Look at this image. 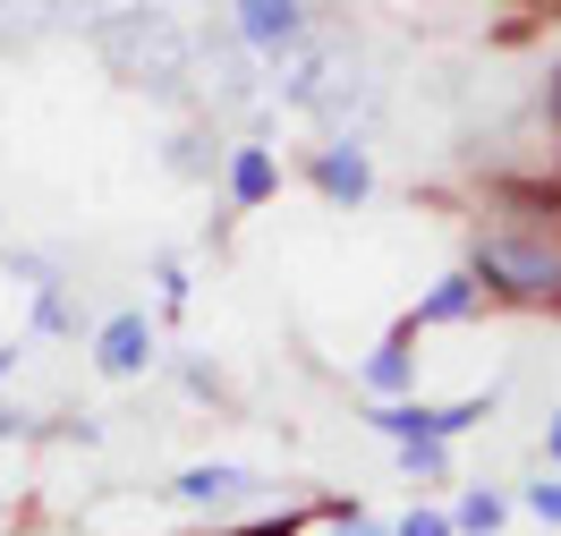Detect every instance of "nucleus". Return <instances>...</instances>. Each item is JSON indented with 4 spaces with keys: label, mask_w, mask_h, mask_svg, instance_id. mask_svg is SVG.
<instances>
[{
    "label": "nucleus",
    "mask_w": 561,
    "mask_h": 536,
    "mask_svg": "<svg viewBox=\"0 0 561 536\" xmlns=\"http://www.w3.org/2000/svg\"><path fill=\"white\" fill-rule=\"evenodd\" d=\"M468 273L493 307L561 316V179H502L468 239Z\"/></svg>",
    "instance_id": "1"
},
{
    "label": "nucleus",
    "mask_w": 561,
    "mask_h": 536,
    "mask_svg": "<svg viewBox=\"0 0 561 536\" xmlns=\"http://www.w3.org/2000/svg\"><path fill=\"white\" fill-rule=\"evenodd\" d=\"M485 418H493V392L443 400V409H425V400H375V409H366V426H383L391 443H451V434L485 426Z\"/></svg>",
    "instance_id": "2"
},
{
    "label": "nucleus",
    "mask_w": 561,
    "mask_h": 536,
    "mask_svg": "<svg viewBox=\"0 0 561 536\" xmlns=\"http://www.w3.org/2000/svg\"><path fill=\"white\" fill-rule=\"evenodd\" d=\"M307 179H316L323 205H366L375 196V153H366V137H332V145H316Z\"/></svg>",
    "instance_id": "3"
},
{
    "label": "nucleus",
    "mask_w": 561,
    "mask_h": 536,
    "mask_svg": "<svg viewBox=\"0 0 561 536\" xmlns=\"http://www.w3.org/2000/svg\"><path fill=\"white\" fill-rule=\"evenodd\" d=\"M230 18H239V43L255 60H289L307 43V9L298 0H230Z\"/></svg>",
    "instance_id": "4"
},
{
    "label": "nucleus",
    "mask_w": 561,
    "mask_h": 536,
    "mask_svg": "<svg viewBox=\"0 0 561 536\" xmlns=\"http://www.w3.org/2000/svg\"><path fill=\"white\" fill-rule=\"evenodd\" d=\"M153 350H162V332H153V316H137V307L94 332V366H103L111 384H137L145 366H153Z\"/></svg>",
    "instance_id": "5"
},
{
    "label": "nucleus",
    "mask_w": 561,
    "mask_h": 536,
    "mask_svg": "<svg viewBox=\"0 0 561 536\" xmlns=\"http://www.w3.org/2000/svg\"><path fill=\"white\" fill-rule=\"evenodd\" d=\"M171 494L187 502V511H239V502H255V494H264V477H247V468H213V460H196V468H179V477H171Z\"/></svg>",
    "instance_id": "6"
},
{
    "label": "nucleus",
    "mask_w": 561,
    "mask_h": 536,
    "mask_svg": "<svg viewBox=\"0 0 561 536\" xmlns=\"http://www.w3.org/2000/svg\"><path fill=\"white\" fill-rule=\"evenodd\" d=\"M468 316H485V282L459 264V273H443V282H434L417 307H409V332H434V323H468Z\"/></svg>",
    "instance_id": "7"
},
{
    "label": "nucleus",
    "mask_w": 561,
    "mask_h": 536,
    "mask_svg": "<svg viewBox=\"0 0 561 536\" xmlns=\"http://www.w3.org/2000/svg\"><path fill=\"white\" fill-rule=\"evenodd\" d=\"M273 187H280L273 145H264V137H247L239 153H230V205H273Z\"/></svg>",
    "instance_id": "8"
},
{
    "label": "nucleus",
    "mask_w": 561,
    "mask_h": 536,
    "mask_svg": "<svg viewBox=\"0 0 561 536\" xmlns=\"http://www.w3.org/2000/svg\"><path fill=\"white\" fill-rule=\"evenodd\" d=\"M409 375H417V350H409V323H400V332L375 341V357H366V392L375 400H409Z\"/></svg>",
    "instance_id": "9"
},
{
    "label": "nucleus",
    "mask_w": 561,
    "mask_h": 536,
    "mask_svg": "<svg viewBox=\"0 0 561 536\" xmlns=\"http://www.w3.org/2000/svg\"><path fill=\"white\" fill-rule=\"evenodd\" d=\"M459 536H502V520H511V494H493V486H468V494L451 502Z\"/></svg>",
    "instance_id": "10"
},
{
    "label": "nucleus",
    "mask_w": 561,
    "mask_h": 536,
    "mask_svg": "<svg viewBox=\"0 0 561 536\" xmlns=\"http://www.w3.org/2000/svg\"><path fill=\"white\" fill-rule=\"evenodd\" d=\"M400 460H409V477H417V486L451 477V452H443V443H400Z\"/></svg>",
    "instance_id": "11"
},
{
    "label": "nucleus",
    "mask_w": 561,
    "mask_h": 536,
    "mask_svg": "<svg viewBox=\"0 0 561 536\" xmlns=\"http://www.w3.org/2000/svg\"><path fill=\"white\" fill-rule=\"evenodd\" d=\"M391 528H400V536H459V520H451V511H434V502H417V511H400Z\"/></svg>",
    "instance_id": "12"
},
{
    "label": "nucleus",
    "mask_w": 561,
    "mask_h": 536,
    "mask_svg": "<svg viewBox=\"0 0 561 536\" xmlns=\"http://www.w3.org/2000/svg\"><path fill=\"white\" fill-rule=\"evenodd\" d=\"M527 511H536V520H553V528H561V477H527Z\"/></svg>",
    "instance_id": "13"
},
{
    "label": "nucleus",
    "mask_w": 561,
    "mask_h": 536,
    "mask_svg": "<svg viewBox=\"0 0 561 536\" xmlns=\"http://www.w3.org/2000/svg\"><path fill=\"white\" fill-rule=\"evenodd\" d=\"M341 536H400V528H383V520H366V511H357V520H341Z\"/></svg>",
    "instance_id": "14"
},
{
    "label": "nucleus",
    "mask_w": 561,
    "mask_h": 536,
    "mask_svg": "<svg viewBox=\"0 0 561 536\" xmlns=\"http://www.w3.org/2000/svg\"><path fill=\"white\" fill-rule=\"evenodd\" d=\"M545 460L561 468V409H553V418H545Z\"/></svg>",
    "instance_id": "15"
},
{
    "label": "nucleus",
    "mask_w": 561,
    "mask_h": 536,
    "mask_svg": "<svg viewBox=\"0 0 561 536\" xmlns=\"http://www.w3.org/2000/svg\"><path fill=\"white\" fill-rule=\"evenodd\" d=\"M255 536H298V520H273V528H255Z\"/></svg>",
    "instance_id": "16"
},
{
    "label": "nucleus",
    "mask_w": 561,
    "mask_h": 536,
    "mask_svg": "<svg viewBox=\"0 0 561 536\" xmlns=\"http://www.w3.org/2000/svg\"><path fill=\"white\" fill-rule=\"evenodd\" d=\"M553 103H561V77H553Z\"/></svg>",
    "instance_id": "17"
},
{
    "label": "nucleus",
    "mask_w": 561,
    "mask_h": 536,
    "mask_svg": "<svg viewBox=\"0 0 561 536\" xmlns=\"http://www.w3.org/2000/svg\"><path fill=\"white\" fill-rule=\"evenodd\" d=\"M213 536H221V528H213Z\"/></svg>",
    "instance_id": "18"
}]
</instances>
